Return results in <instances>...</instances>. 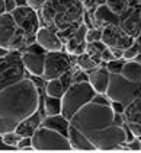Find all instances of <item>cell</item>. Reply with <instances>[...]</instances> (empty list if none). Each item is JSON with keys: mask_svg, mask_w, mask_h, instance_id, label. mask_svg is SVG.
Listing matches in <instances>:
<instances>
[{"mask_svg": "<svg viewBox=\"0 0 141 153\" xmlns=\"http://www.w3.org/2000/svg\"><path fill=\"white\" fill-rule=\"evenodd\" d=\"M127 123L118 124L111 104L90 101L70 118L69 140L73 150H124L125 143L132 140Z\"/></svg>", "mask_w": 141, "mask_h": 153, "instance_id": "obj_1", "label": "cell"}, {"mask_svg": "<svg viewBox=\"0 0 141 153\" xmlns=\"http://www.w3.org/2000/svg\"><path fill=\"white\" fill-rule=\"evenodd\" d=\"M39 109L38 86L28 76L0 91V136Z\"/></svg>", "mask_w": 141, "mask_h": 153, "instance_id": "obj_2", "label": "cell"}, {"mask_svg": "<svg viewBox=\"0 0 141 153\" xmlns=\"http://www.w3.org/2000/svg\"><path fill=\"white\" fill-rule=\"evenodd\" d=\"M39 12L41 19L58 32L63 42L77 29L86 16L83 0H45Z\"/></svg>", "mask_w": 141, "mask_h": 153, "instance_id": "obj_3", "label": "cell"}, {"mask_svg": "<svg viewBox=\"0 0 141 153\" xmlns=\"http://www.w3.org/2000/svg\"><path fill=\"white\" fill-rule=\"evenodd\" d=\"M96 95L89 80L84 82H71L64 95L61 96V114L70 120L80 108L90 102Z\"/></svg>", "mask_w": 141, "mask_h": 153, "instance_id": "obj_4", "label": "cell"}, {"mask_svg": "<svg viewBox=\"0 0 141 153\" xmlns=\"http://www.w3.org/2000/svg\"><path fill=\"white\" fill-rule=\"evenodd\" d=\"M26 77L22 51L12 50L0 57V91Z\"/></svg>", "mask_w": 141, "mask_h": 153, "instance_id": "obj_5", "label": "cell"}, {"mask_svg": "<svg viewBox=\"0 0 141 153\" xmlns=\"http://www.w3.org/2000/svg\"><path fill=\"white\" fill-rule=\"evenodd\" d=\"M0 47L12 51V50H25L29 47L22 29L15 22L12 13L4 12L0 15Z\"/></svg>", "mask_w": 141, "mask_h": 153, "instance_id": "obj_6", "label": "cell"}, {"mask_svg": "<svg viewBox=\"0 0 141 153\" xmlns=\"http://www.w3.org/2000/svg\"><path fill=\"white\" fill-rule=\"evenodd\" d=\"M31 141L35 150H58V152L73 150L67 136L61 134L57 130L42 126L31 136Z\"/></svg>", "mask_w": 141, "mask_h": 153, "instance_id": "obj_7", "label": "cell"}, {"mask_svg": "<svg viewBox=\"0 0 141 153\" xmlns=\"http://www.w3.org/2000/svg\"><path fill=\"white\" fill-rule=\"evenodd\" d=\"M141 94V82L134 83L127 80L121 73L111 74L109 86L106 91V96L111 101H118L124 105H128L131 101H134Z\"/></svg>", "mask_w": 141, "mask_h": 153, "instance_id": "obj_8", "label": "cell"}, {"mask_svg": "<svg viewBox=\"0 0 141 153\" xmlns=\"http://www.w3.org/2000/svg\"><path fill=\"white\" fill-rule=\"evenodd\" d=\"M10 13H12L15 22L18 24V26L25 34L28 42H29V47L32 44H35V35L39 29V26H41L38 10L32 9L28 4H25V6H16Z\"/></svg>", "mask_w": 141, "mask_h": 153, "instance_id": "obj_9", "label": "cell"}, {"mask_svg": "<svg viewBox=\"0 0 141 153\" xmlns=\"http://www.w3.org/2000/svg\"><path fill=\"white\" fill-rule=\"evenodd\" d=\"M71 63L70 57L67 53L61 51H48L45 54V69H44V74L42 79L44 80H49L54 77H61L67 73L71 71Z\"/></svg>", "mask_w": 141, "mask_h": 153, "instance_id": "obj_10", "label": "cell"}, {"mask_svg": "<svg viewBox=\"0 0 141 153\" xmlns=\"http://www.w3.org/2000/svg\"><path fill=\"white\" fill-rule=\"evenodd\" d=\"M135 38L128 35L121 26L115 22H109L102 26V38L100 41L109 48H118V50H125L128 48Z\"/></svg>", "mask_w": 141, "mask_h": 153, "instance_id": "obj_11", "label": "cell"}, {"mask_svg": "<svg viewBox=\"0 0 141 153\" xmlns=\"http://www.w3.org/2000/svg\"><path fill=\"white\" fill-rule=\"evenodd\" d=\"M35 44L45 51H61L64 47V42L58 35L57 31H54L49 26H39L38 32L35 35Z\"/></svg>", "mask_w": 141, "mask_h": 153, "instance_id": "obj_12", "label": "cell"}, {"mask_svg": "<svg viewBox=\"0 0 141 153\" xmlns=\"http://www.w3.org/2000/svg\"><path fill=\"white\" fill-rule=\"evenodd\" d=\"M118 25L132 38H137L141 32V7L129 6V9L124 15L118 18Z\"/></svg>", "mask_w": 141, "mask_h": 153, "instance_id": "obj_13", "label": "cell"}, {"mask_svg": "<svg viewBox=\"0 0 141 153\" xmlns=\"http://www.w3.org/2000/svg\"><path fill=\"white\" fill-rule=\"evenodd\" d=\"M45 54L47 51H32L26 50L22 51V61L28 73L36 77H42L44 69H45Z\"/></svg>", "mask_w": 141, "mask_h": 153, "instance_id": "obj_14", "label": "cell"}, {"mask_svg": "<svg viewBox=\"0 0 141 153\" xmlns=\"http://www.w3.org/2000/svg\"><path fill=\"white\" fill-rule=\"evenodd\" d=\"M109 80H111V73L108 71L105 66H99L89 73V83L96 91V94L105 95L109 86Z\"/></svg>", "mask_w": 141, "mask_h": 153, "instance_id": "obj_15", "label": "cell"}, {"mask_svg": "<svg viewBox=\"0 0 141 153\" xmlns=\"http://www.w3.org/2000/svg\"><path fill=\"white\" fill-rule=\"evenodd\" d=\"M41 121H42V117H41V114L36 111L32 115H29L28 118L22 120V121L16 126L15 131H16L18 134H21L22 137H31L36 130L41 127Z\"/></svg>", "mask_w": 141, "mask_h": 153, "instance_id": "obj_16", "label": "cell"}, {"mask_svg": "<svg viewBox=\"0 0 141 153\" xmlns=\"http://www.w3.org/2000/svg\"><path fill=\"white\" fill-rule=\"evenodd\" d=\"M87 29H89V28L86 26V24L82 22L71 35H69L66 38L64 48H66V53H67V54H71V56H73L74 51H76V48L79 47L82 42H86V32H87Z\"/></svg>", "mask_w": 141, "mask_h": 153, "instance_id": "obj_17", "label": "cell"}, {"mask_svg": "<svg viewBox=\"0 0 141 153\" xmlns=\"http://www.w3.org/2000/svg\"><path fill=\"white\" fill-rule=\"evenodd\" d=\"M42 127H48V128L57 130L61 134L69 137V126H70V120L66 118L63 114H55V115H47L45 118H42L41 121Z\"/></svg>", "mask_w": 141, "mask_h": 153, "instance_id": "obj_18", "label": "cell"}, {"mask_svg": "<svg viewBox=\"0 0 141 153\" xmlns=\"http://www.w3.org/2000/svg\"><path fill=\"white\" fill-rule=\"evenodd\" d=\"M121 74L129 82H141V63L137 60H125Z\"/></svg>", "mask_w": 141, "mask_h": 153, "instance_id": "obj_19", "label": "cell"}, {"mask_svg": "<svg viewBox=\"0 0 141 153\" xmlns=\"http://www.w3.org/2000/svg\"><path fill=\"white\" fill-rule=\"evenodd\" d=\"M124 118L125 123H140L141 124V94L131 101L124 108Z\"/></svg>", "mask_w": 141, "mask_h": 153, "instance_id": "obj_20", "label": "cell"}, {"mask_svg": "<svg viewBox=\"0 0 141 153\" xmlns=\"http://www.w3.org/2000/svg\"><path fill=\"white\" fill-rule=\"evenodd\" d=\"M67 86L64 85L63 77H54V79H49L47 80L45 85V95L48 96H54V98H61L64 92H66Z\"/></svg>", "mask_w": 141, "mask_h": 153, "instance_id": "obj_21", "label": "cell"}, {"mask_svg": "<svg viewBox=\"0 0 141 153\" xmlns=\"http://www.w3.org/2000/svg\"><path fill=\"white\" fill-rule=\"evenodd\" d=\"M76 57V66L77 69H80L84 73H90L93 71L96 67H99V64L94 61L87 53H83V54H79V56H74Z\"/></svg>", "mask_w": 141, "mask_h": 153, "instance_id": "obj_22", "label": "cell"}, {"mask_svg": "<svg viewBox=\"0 0 141 153\" xmlns=\"http://www.w3.org/2000/svg\"><path fill=\"white\" fill-rule=\"evenodd\" d=\"M105 6L114 13L115 16H121L127 12L131 6L129 0H105Z\"/></svg>", "mask_w": 141, "mask_h": 153, "instance_id": "obj_23", "label": "cell"}, {"mask_svg": "<svg viewBox=\"0 0 141 153\" xmlns=\"http://www.w3.org/2000/svg\"><path fill=\"white\" fill-rule=\"evenodd\" d=\"M45 112L48 115H55L61 114V98L48 96L45 98Z\"/></svg>", "mask_w": 141, "mask_h": 153, "instance_id": "obj_24", "label": "cell"}, {"mask_svg": "<svg viewBox=\"0 0 141 153\" xmlns=\"http://www.w3.org/2000/svg\"><path fill=\"white\" fill-rule=\"evenodd\" d=\"M22 139V136L21 134H18L15 130L13 131H7V133H4V134H1V141L6 144V146H9V147H12V149H16V146H18V143L21 141ZM18 150V149H16Z\"/></svg>", "mask_w": 141, "mask_h": 153, "instance_id": "obj_25", "label": "cell"}, {"mask_svg": "<svg viewBox=\"0 0 141 153\" xmlns=\"http://www.w3.org/2000/svg\"><path fill=\"white\" fill-rule=\"evenodd\" d=\"M141 53V44L138 41L134 39V42L129 45L128 48L124 50V54H122V59L124 60H134L138 54Z\"/></svg>", "mask_w": 141, "mask_h": 153, "instance_id": "obj_26", "label": "cell"}, {"mask_svg": "<svg viewBox=\"0 0 141 153\" xmlns=\"http://www.w3.org/2000/svg\"><path fill=\"white\" fill-rule=\"evenodd\" d=\"M124 63H125L124 59H114V60H111V61H108V63H105V67L108 69V71L111 74H118V73H121V70H122Z\"/></svg>", "mask_w": 141, "mask_h": 153, "instance_id": "obj_27", "label": "cell"}, {"mask_svg": "<svg viewBox=\"0 0 141 153\" xmlns=\"http://www.w3.org/2000/svg\"><path fill=\"white\" fill-rule=\"evenodd\" d=\"M100 38H102V28L93 26V28L87 29V32H86V42H96V41H100Z\"/></svg>", "mask_w": 141, "mask_h": 153, "instance_id": "obj_28", "label": "cell"}, {"mask_svg": "<svg viewBox=\"0 0 141 153\" xmlns=\"http://www.w3.org/2000/svg\"><path fill=\"white\" fill-rule=\"evenodd\" d=\"M83 4H84V9L86 12L90 13V16L96 12V9L102 4H105V0H83Z\"/></svg>", "mask_w": 141, "mask_h": 153, "instance_id": "obj_29", "label": "cell"}, {"mask_svg": "<svg viewBox=\"0 0 141 153\" xmlns=\"http://www.w3.org/2000/svg\"><path fill=\"white\" fill-rule=\"evenodd\" d=\"M124 150H132V152H138L141 150V139L140 137H134L132 140H129L125 143Z\"/></svg>", "mask_w": 141, "mask_h": 153, "instance_id": "obj_30", "label": "cell"}, {"mask_svg": "<svg viewBox=\"0 0 141 153\" xmlns=\"http://www.w3.org/2000/svg\"><path fill=\"white\" fill-rule=\"evenodd\" d=\"M129 131L132 133L134 137H140L141 139V124L140 123H127Z\"/></svg>", "mask_w": 141, "mask_h": 153, "instance_id": "obj_31", "label": "cell"}, {"mask_svg": "<svg viewBox=\"0 0 141 153\" xmlns=\"http://www.w3.org/2000/svg\"><path fill=\"white\" fill-rule=\"evenodd\" d=\"M115 59V56H114V53H112V50L109 47H106L103 51H102V64L100 66H105V63L108 61H111V60Z\"/></svg>", "mask_w": 141, "mask_h": 153, "instance_id": "obj_32", "label": "cell"}, {"mask_svg": "<svg viewBox=\"0 0 141 153\" xmlns=\"http://www.w3.org/2000/svg\"><path fill=\"white\" fill-rule=\"evenodd\" d=\"M44 3H45V0H26V4H28V6H31L32 9L38 10V12L42 9Z\"/></svg>", "mask_w": 141, "mask_h": 153, "instance_id": "obj_33", "label": "cell"}, {"mask_svg": "<svg viewBox=\"0 0 141 153\" xmlns=\"http://www.w3.org/2000/svg\"><path fill=\"white\" fill-rule=\"evenodd\" d=\"M111 106H112V109H114L115 112L124 114V108H125L124 104H121V102H118V101H111Z\"/></svg>", "mask_w": 141, "mask_h": 153, "instance_id": "obj_34", "label": "cell"}, {"mask_svg": "<svg viewBox=\"0 0 141 153\" xmlns=\"http://www.w3.org/2000/svg\"><path fill=\"white\" fill-rule=\"evenodd\" d=\"M4 4H6V12H12L13 9L16 7V1L15 0H4Z\"/></svg>", "mask_w": 141, "mask_h": 153, "instance_id": "obj_35", "label": "cell"}, {"mask_svg": "<svg viewBox=\"0 0 141 153\" xmlns=\"http://www.w3.org/2000/svg\"><path fill=\"white\" fill-rule=\"evenodd\" d=\"M6 12V4H4V0H0V15Z\"/></svg>", "mask_w": 141, "mask_h": 153, "instance_id": "obj_36", "label": "cell"}, {"mask_svg": "<svg viewBox=\"0 0 141 153\" xmlns=\"http://www.w3.org/2000/svg\"><path fill=\"white\" fill-rule=\"evenodd\" d=\"M16 1V6H25L26 4V0H15Z\"/></svg>", "mask_w": 141, "mask_h": 153, "instance_id": "obj_37", "label": "cell"}, {"mask_svg": "<svg viewBox=\"0 0 141 153\" xmlns=\"http://www.w3.org/2000/svg\"><path fill=\"white\" fill-rule=\"evenodd\" d=\"M6 53H7V50H4V48L0 47V57H1V56H4Z\"/></svg>", "mask_w": 141, "mask_h": 153, "instance_id": "obj_38", "label": "cell"}, {"mask_svg": "<svg viewBox=\"0 0 141 153\" xmlns=\"http://www.w3.org/2000/svg\"><path fill=\"white\" fill-rule=\"evenodd\" d=\"M135 41H138V42H140V44H141V32H140V34H138V36L135 38Z\"/></svg>", "mask_w": 141, "mask_h": 153, "instance_id": "obj_39", "label": "cell"}, {"mask_svg": "<svg viewBox=\"0 0 141 153\" xmlns=\"http://www.w3.org/2000/svg\"><path fill=\"white\" fill-rule=\"evenodd\" d=\"M134 60H137V61H140V63H141V53H140V54H138V56H137V57H135Z\"/></svg>", "mask_w": 141, "mask_h": 153, "instance_id": "obj_40", "label": "cell"}]
</instances>
